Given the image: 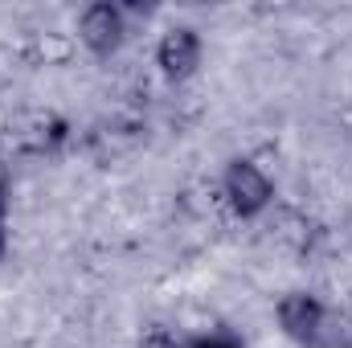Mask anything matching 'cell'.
Listing matches in <instances>:
<instances>
[{
  "label": "cell",
  "instance_id": "1",
  "mask_svg": "<svg viewBox=\"0 0 352 348\" xmlns=\"http://www.w3.org/2000/svg\"><path fill=\"white\" fill-rule=\"evenodd\" d=\"M221 197H226V205L242 221H250V217H263L266 209L274 205V180H270V173H266L263 164L238 156L221 173Z\"/></svg>",
  "mask_w": 352,
  "mask_h": 348
},
{
  "label": "cell",
  "instance_id": "9",
  "mask_svg": "<svg viewBox=\"0 0 352 348\" xmlns=\"http://www.w3.org/2000/svg\"><path fill=\"white\" fill-rule=\"evenodd\" d=\"M4 197H0V262H4V250H8V234H4Z\"/></svg>",
  "mask_w": 352,
  "mask_h": 348
},
{
  "label": "cell",
  "instance_id": "6",
  "mask_svg": "<svg viewBox=\"0 0 352 348\" xmlns=\"http://www.w3.org/2000/svg\"><path fill=\"white\" fill-rule=\"evenodd\" d=\"M33 54H37V62H45V66H66V62L74 58V41H70L66 33H58V29H45V33H37Z\"/></svg>",
  "mask_w": 352,
  "mask_h": 348
},
{
  "label": "cell",
  "instance_id": "10",
  "mask_svg": "<svg viewBox=\"0 0 352 348\" xmlns=\"http://www.w3.org/2000/svg\"><path fill=\"white\" fill-rule=\"evenodd\" d=\"M0 197H8V156L0 152Z\"/></svg>",
  "mask_w": 352,
  "mask_h": 348
},
{
  "label": "cell",
  "instance_id": "8",
  "mask_svg": "<svg viewBox=\"0 0 352 348\" xmlns=\"http://www.w3.org/2000/svg\"><path fill=\"white\" fill-rule=\"evenodd\" d=\"M188 348H246V345H238L234 336H201V340H192Z\"/></svg>",
  "mask_w": 352,
  "mask_h": 348
},
{
  "label": "cell",
  "instance_id": "5",
  "mask_svg": "<svg viewBox=\"0 0 352 348\" xmlns=\"http://www.w3.org/2000/svg\"><path fill=\"white\" fill-rule=\"evenodd\" d=\"M201 54H205V45H201V33H197L192 25H173V29L156 41V66H160V74H164L168 83L192 78L197 66H201Z\"/></svg>",
  "mask_w": 352,
  "mask_h": 348
},
{
  "label": "cell",
  "instance_id": "3",
  "mask_svg": "<svg viewBox=\"0 0 352 348\" xmlns=\"http://www.w3.org/2000/svg\"><path fill=\"white\" fill-rule=\"evenodd\" d=\"M127 41V12L123 4H111V0H94L78 12V45L90 50L94 58H111L119 54Z\"/></svg>",
  "mask_w": 352,
  "mask_h": 348
},
{
  "label": "cell",
  "instance_id": "7",
  "mask_svg": "<svg viewBox=\"0 0 352 348\" xmlns=\"http://www.w3.org/2000/svg\"><path fill=\"white\" fill-rule=\"evenodd\" d=\"M135 348H188V345H180L173 336V328H160V324H152L140 340H135Z\"/></svg>",
  "mask_w": 352,
  "mask_h": 348
},
{
  "label": "cell",
  "instance_id": "4",
  "mask_svg": "<svg viewBox=\"0 0 352 348\" xmlns=\"http://www.w3.org/2000/svg\"><path fill=\"white\" fill-rule=\"evenodd\" d=\"M274 320H278V328H283V336L291 345L316 348L320 345V332H324V320H328V307L311 291H287L274 303Z\"/></svg>",
  "mask_w": 352,
  "mask_h": 348
},
{
  "label": "cell",
  "instance_id": "2",
  "mask_svg": "<svg viewBox=\"0 0 352 348\" xmlns=\"http://www.w3.org/2000/svg\"><path fill=\"white\" fill-rule=\"evenodd\" d=\"M70 140V123L58 111H21L8 123V144L16 156H54Z\"/></svg>",
  "mask_w": 352,
  "mask_h": 348
}]
</instances>
